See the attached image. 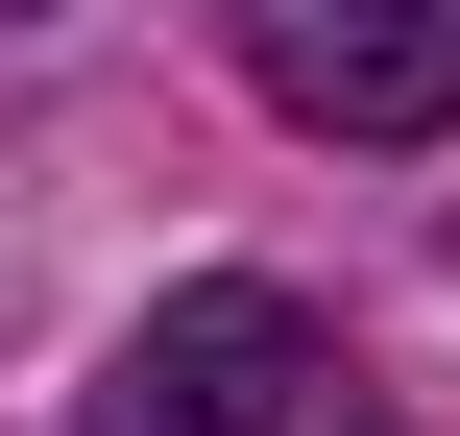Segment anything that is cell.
I'll use <instances>...</instances> for the list:
<instances>
[{"mask_svg":"<svg viewBox=\"0 0 460 436\" xmlns=\"http://www.w3.org/2000/svg\"><path fill=\"white\" fill-rule=\"evenodd\" d=\"M291 413H315V316L218 267V291H170V316L97 364V413H73V436H291Z\"/></svg>","mask_w":460,"mask_h":436,"instance_id":"6da1fadb","label":"cell"},{"mask_svg":"<svg viewBox=\"0 0 460 436\" xmlns=\"http://www.w3.org/2000/svg\"><path fill=\"white\" fill-rule=\"evenodd\" d=\"M0 24H24V0H0Z\"/></svg>","mask_w":460,"mask_h":436,"instance_id":"3957f363","label":"cell"},{"mask_svg":"<svg viewBox=\"0 0 460 436\" xmlns=\"http://www.w3.org/2000/svg\"><path fill=\"white\" fill-rule=\"evenodd\" d=\"M243 49H267V97L315 146H437L460 121V0H267Z\"/></svg>","mask_w":460,"mask_h":436,"instance_id":"7a4b0ae2","label":"cell"}]
</instances>
